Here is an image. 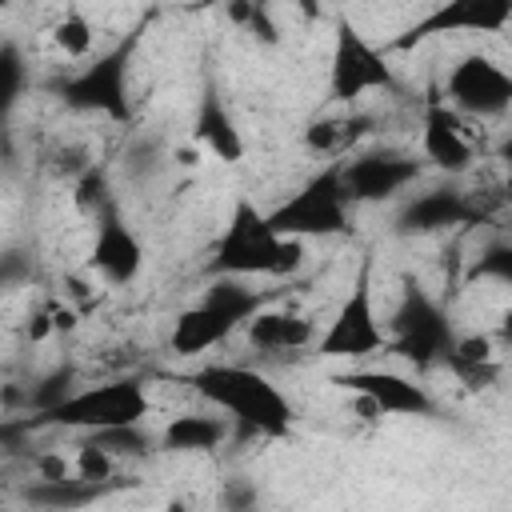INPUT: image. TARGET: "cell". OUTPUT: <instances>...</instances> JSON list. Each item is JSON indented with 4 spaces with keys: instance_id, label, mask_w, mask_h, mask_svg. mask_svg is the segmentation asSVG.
Masks as SVG:
<instances>
[{
    "instance_id": "5bb4252c",
    "label": "cell",
    "mask_w": 512,
    "mask_h": 512,
    "mask_svg": "<svg viewBox=\"0 0 512 512\" xmlns=\"http://www.w3.org/2000/svg\"><path fill=\"white\" fill-rule=\"evenodd\" d=\"M140 268H144L140 236L124 224V216L112 204H104L100 220H96V240H92V252H88V272L100 276L112 288H124L140 276Z\"/></svg>"
},
{
    "instance_id": "603a6c76",
    "label": "cell",
    "mask_w": 512,
    "mask_h": 512,
    "mask_svg": "<svg viewBox=\"0 0 512 512\" xmlns=\"http://www.w3.org/2000/svg\"><path fill=\"white\" fill-rule=\"evenodd\" d=\"M112 472H116V456L100 444V440H80L76 444V456H72V476L80 480V484H104V480H112Z\"/></svg>"
},
{
    "instance_id": "44dd1931",
    "label": "cell",
    "mask_w": 512,
    "mask_h": 512,
    "mask_svg": "<svg viewBox=\"0 0 512 512\" xmlns=\"http://www.w3.org/2000/svg\"><path fill=\"white\" fill-rule=\"evenodd\" d=\"M364 116H320L304 128V148L316 156H336L360 136Z\"/></svg>"
},
{
    "instance_id": "6da1fadb",
    "label": "cell",
    "mask_w": 512,
    "mask_h": 512,
    "mask_svg": "<svg viewBox=\"0 0 512 512\" xmlns=\"http://www.w3.org/2000/svg\"><path fill=\"white\" fill-rule=\"evenodd\" d=\"M304 268V240L280 236L248 196L232 204V216L212 248L208 276H236V280H288Z\"/></svg>"
},
{
    "instance_id": "52a82bcc",
    "label": "cell",
    "mask_w": 512,
    "mask_h": 512,
    "mask_svg": "<svg viewBox=\"0 0 512 512\" xmlns=\"http://www.w3.org/2000/svg\"><path fill=\"white\" fill-rule=\"evenodd\" d=\"M368 92H400V76L388 64V52L368 44L348 20L336 24L332 36V64H328V96L336 104H356Z\"/></svg>"
},
{
    "instance_id": "e0dca14e",
    "label": "cell",
    "mask_w": 512,
    "mask_h": 512,
    "mask_svg": "<svg viewBox=\"0 0 512 512\" xmlns=\"http://www.w3.org/2000/svg\"><path fill=\"white\" fill-rule=\"evenodd\" d=\"M192 136H196V144H200L204 152H212L220 164H240L244 152H248L244 132L236 128L232 112L224 108V100H220V92H216L212 84L200 92V108H196V128H192Z\"/></svg>"
},
{
    "instance_id": "4fadbf2b",
    "label": "cell",
    "mask_w": 512,
    "mask_h": 512,
    "mask_svg": "<svg viewBox=\"0 0 512 512\" xmlns=\"http://www.w3.org/2000/svg\"><path fill=\"white\" fill-rule=\"evenodd\" d=\"M448 344H452V328H448L444 312L420 288H408V296L388 328V352H400L412 364H432V360H444Z\"/></svg>"
},
{
    "instance_id": "277c9868",
    "label": "cell",
    "mask_w": 512,
    "mask_h": 512,
    "mask_svg": "<svg viewBox=\"0 0 512 512\" xmlns=\"http://www.w3.org/2000/svg\"><path fill=\"white\" fill-rule=\"evenodd\" d=\"M148 412H152L148 388L132 376H116V380L88 384L72 396H60L56 404L44 408V420L56 428H76V432H108V428L144 424Z\"/></svg>"
},
{
    "instance_id": "7402d4cb",
    "label": "cell",
    "mask_w": 512,
    "mask_h": 512,
    "mask_svg": "<svg viewBox=\"0 0 512 512\" xmlns=\"http://www.w3.org/2000/svg\"><path fill=\"white\" fill-rule=\"evenodd\" d=\"M228 20L260 44H280V24L272 16V0H228Z\"/></svg>"
},
{
    "instance_id": "cb8c5ba5",
    "label": "cell",
    "mask_w": 512,
    "mask_h": 512,
    "mask_svg": "<svg viewBox=\"0 0 512 512\" xmlns=\"http://www.w3.org/2000/svg\"><path fill=\"white\" fill-rule=\"evenodd\" d=\"M20 80H24V68H20V56L12 48H0V108H8L20 92Z\"/></svg>"
},
{
    "instance_id": "30bf717a",
    "label": "cell",
    "mask_w": 512,
    "mask_h": 512,
    "mask_svg": "<svg viewBox=\"0 0 512 512\" xmlns=\"http://www.w3.org/2000/svg\"><path fill=\"white\" fill-rule=\"evenodd\" d=\"M460 116H480V120H500L512 108V76L500 60L484 52H468L452 64L444 92H440Z\"/></svg>"
},
{
    "instance_id": "d4e9b609",
    "label": "cell",
    "mask_w": 512,
    "mask_h": 512,
    "mask_svg": "<svg viewBox=\"0 0 512 512\" xmlns=\"http://www.w3.org/2000/svg\"><path fill=\"white\" fill-rule=\"evenodd\" d=\"M12 4H16V0H0V12H8V8H12Z\"/></svg>"
},
{
    "instance_id": "ba28073f",
    "label": "cell",
    "mask_w": 512,
    "mask_h": 512,
    "mask_svg": "<svg viewBox=\"0 0 512 512\" xmlns=\"http://www.w3.org/2000/svg\"><path fill=\"white\" fill-rule=\"evenodd\" d=\"M512 24V0H440L420 20H412L400 36L384 44V52H412L436 36H492Z\"/></svg>"
},
{
    "instance_id": "9c48e42d",
    "label": "cell",
    "mask_w": 512,
    "mask_h": 512,
    "mask_svg": "<svg viewBox=\"0 0 512 512\" xmlns=\"http://www.w3.org/2000/svg\"><path fill=\"white\" fill-rule=\"evenodd\" d=\"M336 388H344L364 412L372 416H432L436 412V400L432 392L404 376V372H392V368H344L332 376Z\"/></svg>"
},
{
    "instance_id": "8fae6325",
    "label": "cell",
    "mask_w": 512,
    "mask_h": 512,
    "mask_svg": "<svg viewBox=\"0 0 512 512\" xmlns=\"http://www.w3.org/2000/svg\"><path fill=\"white\" fill-rule=\"evenodd\" d=\"M424 172V160L380 148V152H360L352 160L336 164L340 188L348 196V204H384L400 192H408Z\"/></svg>"
},
{
    "instance_id": "7a4b0ae2",
    "label": "cell",
    "mask_w": 512,
    "mask_h": 512,
    "mask_svg": "<svg viewBox=\"0 0 512 512\" xmlns=\"http://www.w3.org/2000/svg\"><path fill=\"white\" fill-rule=\"evenodd\" d=\"M188 388L228 416V424L252 432V436H288L296 408L292 400L256 368L248 364H204L188 372Z\"/></svg>"
},
{
    "instance_id": "ffe728a7",
    "label": "cell",
    "mask_w": 512,
    "mask_h": 512,
    "mask_svg": "<svg viewBox=\"0 0 512 512\" xmlns=\"http://www.w3.org/2000/svg\"><path fill=\"white\" fill-rule=\"evenodd\" d=\"M48 44L64 60H88L92 56V44H96V28H92V20L80 8H64L52 20V28H48Z\"/></svg>"
},
{
    "instance_id": "d6986e66",
    "label": "cell",
    "mask_w": 512,
    "mask_h": 512,
    "mask_svg": "<svg viewBox=\"0 0 512 512\" xmlns=\"http://www.w3.org/2000/svg\"><path fill=\"white\" fill-rule=\"evenodd\" d=\"M464 200L456 196V192H444V188H436V192H424V196H416L408 208H404V228L408 232H436V228H448V224H456V220H464Z\"/></svg>"
},
{
    "instance_id": "8992f818",
    "label": "cell",
    "mask_w": 512,
    "mask_h": 512,
    "mask_svg": "<svg viewBox=\"0 0 512 512\" xmlns=\"http://www.w3.org/2000/svg\"><path fill=\"white\" fill-rule=\"evenodd\" d=\"M352 204L340 188L336 164H328L324 172H316L312 180H304L284 204H276L268 212V224L280 236H296V240H320V236H344L352 228Z\"/></svg>"
},
{
    "instance_id": "2e32d148",
    "label": "cell",
    "mask_w": 512,
    "mask_h": 512,
    "mask_svg": "<svg viewBox=\"0 0 512 512\" xmlns=\"http://www.w3.org/2000/svg\"><path fill=\"white\" fill-rule=\"evenodd\" d=\"M244 336L256 352H300L316 340V324L288 308H256L244 320Z\"/></svg>"
},
{
    "instance_id": "5b68a950",
    "label": "cell",
    "mask_w": 512,
    "mask_h": 512,
    "mask_svg": "<svg viewBox=\"0 0 512 512\" xmlns=\"http://www.w3.org/2000/svg\"><path fill=\"white\" fill-rule=\"evenodd\" d=\"M312 348L324 360H368V356L388 352V324H380L376 292H372V260L360 264L352 288L344 292L328 328L316 332Z\"/></svg>"
},
{
    "instance_id": "ac0fdd59",
    "label": "cell",
    "mask_w": 512,
    "mask_h": 512,
    "mask_svg": "<svg viewBox=\"0 0 512 512\" xmlns=\"http://www.w3.org/2000/svg\"><path fill=\"white\" fill-rule=\"evenodd\" d=\"M228 436V416L224 412H176L160 428V444L168 452H216Z\"/></svg>"
},
{
    "instance_id": "7c38bea8",
    "label": "cell",
    "mask_w": 512,
    "mask_h": 512,
    "mask_svg": "<svg viewBox=\"0 0 512 512\" xmlns=\"http://www.w3.org/2000/svg\"><path fill=\"white\" fill-rule=\"evenodd\" d=\"M420 160L432 164L436 172L460 176L472 168L476 160V144L464 128V116L440 96L428 92L424 96V112H420Z\"/></svg>"
},
{
    "instance_id": "9a60e30c",
    "label": "cell",
    "mask_w": 512,
    "mask_h": 512,
    "mask_svg": "<svg viewBox=\"0 0 512 512\" xmlns=\"http://www.w3.org/2000/svg\"><path fill=\"white\" fill-rule=\"evenodd\" d=\"M132 44H120L116 52L100 56L96 64H88L76 80H68V104L76 108H88V112H104L112 120H128V96H124V68H128V56H132Z\"/></svg>"
},
{
    "instance_id": "3957f363",
    "label": "cell",
    "mask_w": 512,
    "mask_h": 512,
    "mask_svg": "<svg viewBox=\"0 0 512 512\" xmlns=\"http://www.w3.org/2000/svg\"><path fill=\"white\" fill-rule=\"evenodd\" d=\"M268 296L240 284L236 276H212V288L176 312L172 320V332H168V348L184 360L192 356H204L208 348L224 344L236 328H244V320L264 304Z\"/></svg>"
}]
</instances>
